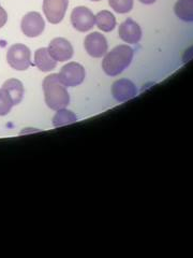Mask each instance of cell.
<instances>
[{
	"label": "cell",
	"instance_id": "obj_13",
	"mask_svg": "<svg viewBox=\"0 0 193 258\" xmlns=\"http://www.w3.org/2000/svg\"><path fill=\"white\" fill-rule=\"evenodd\" d=\"M3 88L8 92V94L10 95L14 106L19 104L23 100L24 87H23V84L21 81L16 80V79L8 80L4 83Z\"/></svg>",
	"mask_w": 193,
	"mask_h": 258
},
{
	"label": "cell",
	"instance_id": "obj_7",
	"mask_svg": "<svg viewBox=\"0 0 193 258\" xmlns=\"http://www.w3.org/2000/svg\"><path fill=\"white\" fill-rule=\"evenodd\" d=\"M69 0H43V12L51 24L60 23L68 9Z\"/></svg>",
	"mask_w": 193,
	"mask_h": 258
},
{
	"label": "cell",
	"instance_id": "obj_17",
	"mask_svg": "<svg viewBox=\"0 0 193 258\" xmlns=\"http://www.w3.org/2000/svg\"><path fill=\"white\" fill-rule=\"evenodd\" d=\"M109 5L115 12L125 14L132 10L133 0H109Z\"/></svg>",
	"mask_w": 193,
	"mask_h": 258
},
{
	"label": "cell",
	"instance_id": "obj_14",
	"mask_svg": "<svg viewBox=\"0 0 193 258\" xmlns=\"http://www.w3.org/2000/svg\"><path fill=\"white\" fill-rule=\"evenodd\" d=\"M94 24L104 32H110L116 27V19L113 13L108 10L100 11L94 16Z\"/></svg>",
	"mask_w": 193,
	"mask_h": 258
},
{
	"label": "cell",
	"instance_id": "obj_6",
	"mask_svg": "<svg viewBox=\"0 0 193 258\" xmlns=\"http://www.w3.org/2000/svg\"><path fill=\"white\" fill-rule=\"evenodd\" d=\"M71 23L76 30L86 32L94 25V15L86 7H76L71 13Z\"/></svg>",
	"mask_w": 193,
	"mask_h": 258
},
{
	"label": "cell",
	"instance_id": "obj_5",
	"mask_svg": "<svg viewBox=\"0 0 193 258\" xmlns=\"http://www.w3.org/2000/svg\"><path fill=\"white\" fill-rule=\"evenodd\" d=\"M44 27V20L41 14L38 12H29L26 15H24L21 23L23 34L29 38L39 37L43 32Z\"/></svg>",
	"mask_w": 193,
	"mask_h": 258
},
{
	"label": "cell",
	"instance_id": "obj_1",
	"mask_svg": "<svg viewBox=\"0 0 193 258\" xmlns=\"http://www.w3.org/2000/svg\"><path fill=\"white\" fill-rule=\"evenodd\" d=\"M43 92L45 103L52 110H60L66 108L70 102V96L58 75H50L43 81Z\"/></svg>",
	"mask_w": 193,
	"mask_h": 258
},
{
	"label": "cell",
	"instance_id": "obj_15",
	"mask_svg": "<svg viewBox=\"0 0 193 258\" xmlns=\"http://www.w3.org/2000/svg\"><path fill=\"white\" fill-rule=\"evenodd\" d=\"M193 0H178L175 4L174 11L178 19L183 22H192L193 20Z\"/></svg>",
	"mask_w": 193,
	"mask_h": 258
},
{
	"label": "cell",
	"instance_id": "obj_11",
	"mask_svg": "<svg viewBox=\"0 0 193 258\" xmlns=\"http://www.w3.org/2000/svg\"><path fill=\"white\" fill-rule=\"evenodd\" d=\"M118 34L123 41L130 44H135L142 38V29L135 21L132 19H127L124 23L120 24Z\"/></svg>",
	"mask_w": 193,
	"mask_h": 258
},
{
	"label": "cell",
	"instance_id": "obj_9",
	"mask_svg": "<svg viewBox=\"0 0 193 258\" xmlns=\"http://www.w3.org/2000/svg\"><path fill=\"white\" fill-rule=\"evenodd\" d=\"M47 50L56 61H66L73 56V47L64 38L53 39Z\"/></svg>",
	"mask_w": 193,
	"mask_h": 258
},
{
	"label": "cell",
	"instance_id": "obj_16",
	"mask_svg": "<svg viewBox=\"0 0 193 258\" xmlns=\"http://www.w3.org/2000/svg\"><path fill=\"white\" fill-rule=\"evenodd\" d=\"M76 120L77 118L73 112L63 108V109L57 110V113H56L53 118V125L54 127H61L64 125L75 123Z\"/></svg>",
	"mask_w": 193,
	"mask_h": 258
},
{
	"label": "cell",
	"instance_id": "obj_20",
	"mask_svg": "<svg viewBox=\"0 0 193 258\" xmlns=\"http://www.w3.org/2000/svg\"><path fill=\"white\" fill-rule=\"evenodd\" d=\"M139 2L144 5H152V4H155L157 0H139Z\"/></svg>",
	"mask_w": 193,
	"mask_h": 258
},
{
	"label": "cell",
	"instance_id": "obj_4",
	"mask_svg": "<svg viewBox=\"0 0 193 258\" xmlns=\"http://www.w3.org/2000/svg\"><path fill=\"white\" fill-rule=\"evenodd\" d=\"M61 82L67 87H74L83 83L85 79V69L78 62H69L61 68L59 75Z\"/></svg>",
	"mask_w": 193,
	"mask_h": 258
},
{
	"label": "cell",
	"instance_id": "obj_8",
	"mask_svg": "<svg viewBox=\"0 0 193 258\" xmlns=\"http://www.w3.org/2000/svg\"><path fill=\"white\" fill-rule=\"evenodd\" d=\"M85 50L91 57L99 58L108 52V41L100 32H91L85 38Z\"/></svg>",
	"mask_w": 193,
	"mask_h": 258
},
{
	"label": "cell",
	"instance_id": "obj_19",
	"mask_svg": "<svg viewBox=\"0 0 193 258\" xmlns=\"http://www.w3.org/2000/svg\"><path fill=\"white\" fill-rule=\"evenodd\" d=\"M8 21V14L4 8L0 6V28L4 27L6 25V23Z\"/></svg>",
	"mask_w": 193,
	"mask_h": 258
},
{
	"label": "cell",
	"instance_id": "obj_2",
	"mask_svg": "<svg viewBox=\"0 0 193 258\" xmlns=\"http://www.w3.org/2000/svg\"><path fill=\"white\" fill-rule=\"evenodd\" d=\"M132 47L120 44L109 52L102 61V69L110 77H117L127 69L133 59Z\"/></svg>",
	"mask_w": 193,
	"mask_h": 258
},
{
	"label": "cell",
	"instance_id": "obj_18",
	"mask_svg": "<svg viewBox=\"0 0 193 258\" xmlns=\"http://www.w3.org/2000/svg\"><path fill=\"white\" fill-rule=\"evenodd\" d=\"M14 106L10 95L2 87L0 88V116H5Z\"/></svg>",
	"mask_w": 193,
	"mask_h": 258
},
{
	"label": "cell",
	"instance_id": "obj_10",
	"mask_svg": "<svg viewBox=\"0 0 193 258\" xmlns=\"http://www.w3.org/2000/svg\"><path fill=\"white\" fill-rule=\"evenodd\" d=\"M138 94V90L132 81L128 79H120L112 85V95L118 102L130 100Z\"/></svg>",
	"mask_w": 193,
	"mask_h": 258
},
{
	"label": "cell",
	"instance_id": "obj_21",
	"mask_svg": "<svg viewBox=\"0 0 193 258\" xmlns=\"http://www.w3.org/2000/svg\"><path fill=\"white\" fill-rule=\"evenodd\" d=\"M91 2H101V0H91Z\"/></svg>",
	"mask_w": 193,
	"mask_h": 258
},
{
	"label": "cell",
	"instance_id": "obj_3",
	"mask_svg": "<svg viewBox=\"0 0 193 258\" xmlns=\"http://www.w3.org/2000/svg\"><path fill=\"white\" fill-rule=\"evenodd\" d=\"M30 50L24 44L18 43L10 46L7 53V61L10 66L19 71L27 70L31 66Z\"/></svg>",
	"mask_w": 193,
	"mask_h": 258
},
{
	"label": "cell",
	"instance_id": "obj_12",
	"mask_svg": "<svg viewBox=\"0 0 193 258\" xmlns=\"http://www.w3.org/2000/svg\"><path fill=\"white\" fill-rule=\"evenodd\" d=\"M56 61L48 52L47 47H41L35 53L36 66L43 72H48L56 67Z\"/></svg>",
	"mask_w": 193,
	"mask_h": 258
}]
</instances>
